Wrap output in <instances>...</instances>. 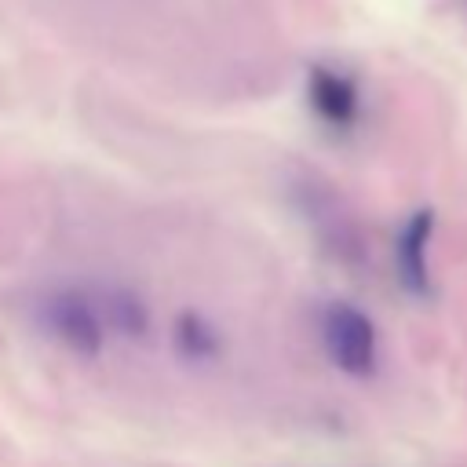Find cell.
<instances>
[{
  "label": "cell",
  "mask_w": 467,
  "mask_h": 467,
  "mask_svg": "<svg viewBox=\"0 0 467 467\" xmlns=\"http://www.w3.org/2000/svg\"><path fill=\"white\" fill-rule=\"evenodd\" d=\"M321 343H325V354L328 361L354 376V379H368L376 372V361H379V339H376V325L372 317L354 306V303H328L321 310Z\"/></svg>",
  "instance_id": "6da1fadb"
},
{
  "label": "cell",
  "mask_w": 467,
  "mask_h": 467,
  "mask_svg": "<svg viewBox=\"0 0 467 467\" xmlns=\"http://www.w3.org/2000/svg\"><path fill=\"white\" fill-rule=\"evenodd\" d=\"M40 325L73 354L95 358L106 343L102 299L84 288H58L40 299Z\"/></svg>",
  "instance_id": "7a4b0ae2"
},
{
  "label": "cell",
  "mask_w": 467,
  "mask_h": 467,
  "mask_svg": "<svg viewBox=\"0 0 467 467\" xmlns=\"http://www.w3.org/2000/svg\"><path fill=\"white\" fill-rule=\"evenodd\" d=\"M306 106L328 131L347 135L361 120V88L347 69L314 62L306 69Z\"/></svg>",
  "instance_id": "3957f363"
},
{
  "label": "cell",
  "mask_w": 467,
  "mask_h": 467,
  "mask_svg": "<svg viewBox=\"0 0 467 467\" xmlns=\"http://www.w3.org/2000/svg\"><path fill=\"white\" fill-rule=\"evenodd\" d=\"M434 234V212L420 208L409 215V223L398 234L394 244V259H398V277L412 296H427L431 292V274H427V244Z\"/></svg>",
  "instance_id": "277c9868"
},
{
  "label": "cell",
  "mask_w": 467,
  "mask_h": 467,
  "mask_svg": "<svg viewBox=\"0 0 467 467\" xmlns=\"http://www.w3.org/2000/svg\"><path fill=\"white\" fill-rule=\"evenodd\" d=\"M99 299H102L106 325H113L120 336L139 339V336L150 332V310H146V303L139 299V292H131V288H109V292H102Z\"/></svg>",
  "instance_id": "5b68a950"
},
{
  "label": "cell",
  "mask_w": 467,
  "mask_h": 467,
  "mask_svg": "<svg viewBox=\"0 0 467 467\" xmlns=\"http://www.w3.org/2000/svg\"><path fill=\"white\" fill-rule=\"evenodd\" d=\"M171 336H175L179 354L190 358V361H208V358H215L219 347H223L215 325H212L204 314H197V310H182V314L175 317V332H171Z\"/></svg>",
  "instance_id": "8992f818"
}]
</instances>
